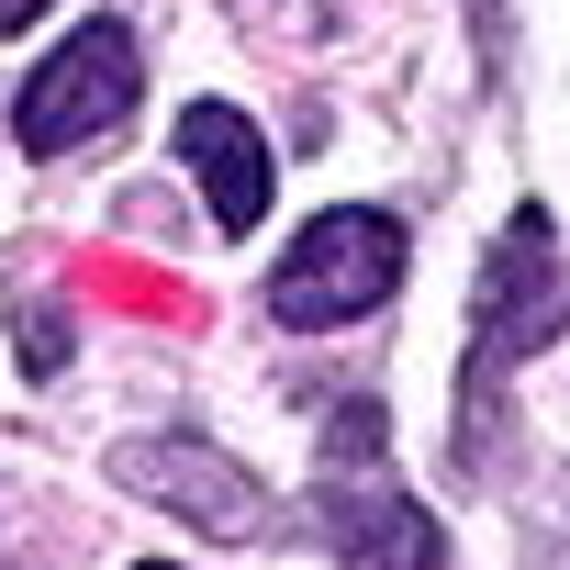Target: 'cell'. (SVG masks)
<instances>
[{"mask_svg": "<svg viewBox=\"0 0 570 570\" xmlns=\"http://www.w3.org/2000/svg\"><path fill=\"white\" fill-rule=\"evenodd\" d=\"M403 292V224L347 202V213H314L303 246L268 268V314L292 325V336H325V325H358Z\"/></svg>", "mask_w": 570, "mask_h": 570, "instance_id": "1", "label": "cell"}, {"mask_svg": "<svg viewBox=\"0 0 570 570\" xmlns=\"http://www.w3.org/2000/svg\"><path fill=\"white\" fill-rule=\"evenodd\" d=\"M135 90H146V46H135V23H124V12H101V23L57 35V57L23 79L12 124H23V146H35V157H79V146H101V135L135 112Z\"/></svg>", "mask_w": 570, "mask_h": 570, "instance_id": "2", "label": "cell"}, {"mask_svg": "<svg viewBox=\"0 0 570 570\" xmlns=\"http://www.w3.org/2000/svg\"><path fill=\"white\" fill-rule=\"evenodd\" d=\"M124 481L146 503H168L179 525H202V537H279V503L257 492V470L224 459V448H202V436H135Z\"/></svg>", "mask_w": 570, "mask_h": 570, "instance_id": "3", "label": "cell"}, {"mask_svg": "<svg viewBox=\"0 0 570 570\" xmlns=\"http://www.w3.org/2000/svg\"><path fill=\"white\" fill-rule=\"evenodd\" d=\"M548 257H559V246H548V213H514L503 246H492V268H481V358H492V347L525 358L537 336L570 325V292H559Z\"/></svg>", "mask_w": 570, "mask_h": 570, "instance_id": "4", "label": "cell"}, {"mask_svg": "<svg viewBox=\"0 0 570 570\" xmlns=\"http://www.w3.org/2000/svg\"><path fill=\"white\" fill-rule=\"evenodd\" d=\"M179 157L202 168V202H213V224H224V235H246V224L268 213L279 157H268V135H257L235 101H190V112H179Z\"/></svg>", "mask_w": 570, "mask_h": 570, "instance_id": "5", "label": "cell"}, {"mask_svg": "<svg viewBox=\"0 0 570 570\" xmlns=\"http://www.w3.org/2000/svg\"><path fill=\"white\" fill-rule=\"evenodd\" d=\"M325 548L381 559V570H425V559H448V525L414 492H392L381 470H358V481H325Z\"/></svg>", "mask_w": 570, "mask_h": 570, "instance_id": "6", "label": "cell"}, {"mask_svg": "<svg viewBox=\"0 0 570 570\" xmlns=\"http://www.w3.org/2000/svg\"><path fill=\"white\" fill-rule=\"evenodd\" d=\"M358 470H381V403L370 392H347L325 425V481H358Z\"/></svg>", "mask_w": 570, "mask_h": 570, "instance_id": "7", "label": "cell"}, {"mask_svg": "<svg viewBox=\"0 0 570 570\" xmlns=\"http://www.w3.org/2000/svg\"><path fill=\"white\" fill-rule=\"evenodd\" d=\"M12 336H23V370H68V347H79L57 303H23V314H12Z\"/></svg>", "mask_w": 570, "mask_h": 570, "instance_id": "8", "label": "cell"}, {"mask_svg": "<svg viewBox=\"0 0 570 570\" xmlns=\"http://www.w3.org/2000/svg\"><path fill=\"white\" fill-rule=\"evenodd\" d=\"M35 12H46V0H0V35H23V23H35Z\"/></svg>", "mask_w": 570, "mask_h": 570, "instance_id": "9", "label": "cell"}]
</instances>
